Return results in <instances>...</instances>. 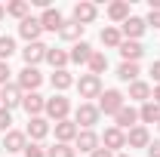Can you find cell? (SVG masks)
I'll return each mask as SVG.
<instances>
[{"label": "cell", "mask_w": 160, "mask_h": 157, "mask_svg": "<svg viewBox=\"0 0 160 157\" xmlns=\"http://www.w3.org/2000/svg\"><path fill=\"white\" fill-rule=\"evenodd\" d=\"M123 105H126V102H123V93H120V89H105L99 96V105H96V108H99V114H117Z\"/></svg>", "instance_id": "6da1fadb"}, {"label": "cell", "mask_w": 160, "mask_h": 157, "mask_svg": "<svg viewBox=\"0 0 160 157\" xmlns=\"http://www.w3.org/2000/svg\"><path fill=\"white\" fill-rule=\"evenodd\" d=\"M43 83V74H40L37 68H22L19 71V80H16V86H19L22 93H37V86Z\"/></svg>", "instance_id": "7a4b0ae2"}, {"label": "cell", "mask_w": 160, "mask_h": 157, "mask_svg": "<svg viewBox=\"0 0 160 157\" xmlns=\"http://www.w3.org/2000/svg\"><path fill=\"white\" fill-rule=\"evenodd\" d=\"M74 123H80L83 129H92V126L99 123V108H96V105H89V102H80L77 114H74Z\"/></svg>", "instance_id": "3957f363"}, {"label": "cell", "mask_w": 160, "mask_h": 157, "mask_svg": "<svg viewBox=\"0 0 160 157\" xmlns=\"http://www.w3.org/2000/svg\"><path fill=\"white\" fill-rule=\"evenodd\" d=\"M68 111H71V102L65 96H52V99H46V114L56 120H68Z\"/></svg>", "instance_id": "277c9868"}, {"label": "cell", "mask_w": 160, "mask_h": 157, "mask_svg": "<svg viewBox=\"0 0 160 157\" xmlns=\"http://www.w3.org/2000/svg\"><path fill=\"white\" fill-rule=\"evenodd\" d=\"M77 89H80V99H99L102 96V80L96 74H83L77 80Z\"/></svg>", "instance_id": "5b68a950"}, {"label": "cell", "mask_w": 160, "mask_h": 157, "mask_svg": "<svg viewBox=\"0 0 160 157\" xmlns=\"http://www.w3.org/2000/svg\"><path fill=\"white\" fill-rule=\"evenodd\" d=\"M102 145H105V151H120V148H126V136H123V129L117 126H108L105 133H102Z\"/></svg>", "instance_id": "8992f818"}, {"label": "cell", "mask_w": 160, "mask_h": 157, "mask_svg": "<svg viewBox=\"0 0 160 157\" xmlns=\"http://www.w3.org/2000/svg\"><path fill=\"white\" fill-rule=\"evenodd\" d=\"M46 49H49V46H46V43H28V46H25V49H22V59H25V65H28V68H37V62H43L46 59Z\"/></svg>", "instance_id": "52a82bcc"}, {"label": "cell", "mask_w": 160, "mask_h": 157, "mask_svg": "<svg viewBox=\"0 0 160 157\" xmlns=\"http://www.w3.org/2000/svg\"><path fill=\"white\" fill-rule=\"evenodd\" d=\"M19 34L28 40V43H37L40 34H43V28H40V19H34V16L22 19V22H19Z\"/></svg>", "instance_id": "ba28073f"}, {"label": "cell", "mask_w": 160, "mask_h": 157, "mask_svg": "<svg viewBox=\"0 0 160 157\" xmlns=\"http://www.w3.org/2000/svg\"><path fill=\"white\" fill-rule=\"evenodd\" d=\"M96 16H99V9H96V3H89V0H80L77 6H74V22L77 25H89V22H96Z\"/></svg>", "instance_id": "9c48e42d"}, {"label": "cell", "mask_w": 160, "mask_h": 157, "mask_svg": "<svg viewBox=\"0 0 160 157\" xmlns=\"http://www.w3.org/2000/svg\"><path fill=\"white\" fill-rule=\"evenodd\" d=\"M22 108L28 111V117H40V111H46V99L40 93H25L22 96Z\"/></svg>", "instance_id": "30bf717a"}, {"label": "cell", "mask_w": 160, "mask_h": 157, "mask_svg": "<svg viewBox=\"0 0 160 157\" xmlns=\"http://www.w3.org/2000/svg\"><path fill=\"white\" fill-rule=\"evenodd\" d=\"M62 25H65L62 13H59V9H52V6H46L43 16H40V28H43V31H62Z\"/></svg>", "instance_id": "8fae6325"}, {"label": "cell", "mask_w": 160, "mask_h": 157, "mask_svg": "<svg viewBox=\"0 0 160 157\" xmlns=\"http://www.w3.org/2000/svg\"><path fill=\"white\" fill-rule=\"evenodd\" d=\"M0 105L9 111V108H16V105H22V89L16 86V83H6L3 89H0Z\"/></svg>", "instance_id": "7c38bea8"}, {"label": "cell", "mask_w": 160, "mask_h": 157, "mask_svg": "<svg viewBox=\"0 0 160 157\" xmlns=\"http://www.w3.org/2000/svg\"><path fill=\"white\" fill-rule=\"evenodd\" d=\"M114 120H117V123H114L117 129H132V126H136V120H139V111H136V108H129V105H123L117 114H114Z\"/></svg>", "instance_id": "4fadbf2b"}, {"label": "cell", "mask_w": 160, "mask_h": 157, "mask_svg": "<svg viewBox=\"0 0 160 157\" xmlns=\"http://www.w3.org/2000/svg\"><path fill=\"white\" fill-rule=\"evenodd\" d=\"M77 133H80V126H77V123H71V120H59V123H56V139H59L62 145L74 142Z\"/></svg>", "instance_id": "5bb4252c"}, {"label": "cell", "mask_w": 160, "mask_h": 157, "mask_svg": "<svg viewBox=\"0 0 160 157\" xmlns=\"http://www.w3.org/2000/svg\"><path fill=\"white\" fill-rule=\"evenodd\" d=\"M120 56H123V62H139L145 56V46L139 40H123L120 43Z\"/></svg>", "instance_id": "9a60e30c"}, {"label": "cell", "mask_w": 160, "mask_h": 157, "mask_svg": "<svg viewBox=\"0 0 160 157\" xmlns=\"http://www.w3.org/2000/svg\"><path fill=\"white\" fill-rule=\"evenodd\" d=\"M25 133H16V129H9V133H6V139H3V148H6V151H9V154H19V151H25V148H28V142H25Z\"/></svg>", "instance_id": "2e32d148"}, {"label": "cell", "mask_w": 160, "mask_h": 157, "mask_svg": "<svg viewBox=\"0 0 160 157\" xmlns=\"http://www.w3.org/2000/svg\"><path fill=\"white\" fill-rule=\"evenodd\" d=\"M145 19H139V16H129V19L123 22V34H126V40H139L142 34H145Z\"/></svg>", "instance_id": "e0dca14e"}, {"label": "cell", "mask_w": 160, "mask_h": 157, "mask_svg": "<svg viewBox=\"0 0 160 157\" xmlns=\"http://www.w3.org/2000/svg\"><path fill=\"white\" fill-rule=\"evenodd\" d=\"M74 142H77V148H80V151H89V154H92V151L99 148V142H102V139L96 136L92 129H80V133H77V139H74Z\"/></svg>", "instance_id": "ac0fdd59"}, {"label": "cell", "mask_w": 160, "mask_h": 157, "mask_svg": "<svg viewBox=\"0 0 160 157\" xmlns=\"http://www.w3.org/2000/svg\"><path fill=\"white\" fill-rule=\"evenodd\" d=\"M126 145H129V148H148V145H151L148 129H145V126H132L129 136H126Z\"/></svg>", "instance_id": "d6986e66"}, {"label": "cell", "mask_w": 160, "mask_h": 157, "mask_svg": "<svg viewBox=\"0 0 160 157\" xmlns=\"http://www.w3.org/2000/svg\"><path fill=\"white\" fill-rule=\"evenodd\" d=\"M92 53H96V49H92L89 43H83V40H80V43H74V49H71L68 56H71V62H77V65H89Z\"/></svg>", "instance_id": "ffe728a7"}, {"label": "cell", "mask_w": 160, "mask_h": 157, "mask_svg": "<svg viewBox=\"0 0 160 157\" xmlns=\"http://www.w3.org/2000/svg\"><path fill=\"white\" fill-rule=\"evenodd\" d=\"M59 37H62V40H71V43H80V37H83V25H77L74 19L65 22V25H62V31H59Z\"/></svg>", "instance_id": "44dd1931"}, {"label": "cell", "mask_w": 160, "mask_h": 157, "mask_svg": "<svg viewBox=\"0 0 160 157\" xmlns=\"http://www.w3.org/2000/svg\"><path fill=\"white\" fill-rule=\"evenodd\" d=\"M129 99H136V102H151V86L145 83V80H136V83H129Z\"/></svg>", "instance_id": "7402d4cb"}, {"label": "cell", "mask_w": 160, "mask_h": 157, "mask_svg": "<svg viewBox=\"0 0 160 157\" xmlns=\"http://www.w3.org/2000/svg\"><path fill=\"white\" fill-rule=\"evenodd\" d=\"M46 62H49V65H52L56 71H62V68H65V65L71 62V56H68L65 49H56V46H49V49H46Z\"/></svg>", "instance_id": "603a6c76"}, {"label": "cell", "mask_w": 160, "mask_h": 157, "mask_svg": "<svg viewBox=\"0 0 160 157\" xmlns=\"http://www.w3.org/2000/svg\"><path fill=\"white\" fill-rule=\"evenodd\" d=\"M49 133V123L43 117H31V123H28V129H25V136H31V139H43Z\"/></svg>", "instance_id": "cb8c5ba5"}, {"label": "cell", "mask_w": 160, "mask_h": 157, "mask_svg": "<svg viewBox=\"0 0 160 157\" xmlns=\"http://www.w3.org/2000/svg\"><path fill=\"white\" fill-rule=\"evenodd\" d=\"M139 120L142 123H160V105H154V102H145L139 111Z\"/></svg>", "instance_id": "d4e9b609"}, {"label": "cell", "mask_w": 160, "mask_h": 157, "mask_svg": "<svg viewBox=\"0 0 160 157\" xmlns=\"http://www.w3.org/2000/svg\"><path fill=\"white\" fill-rule=\"evenodd\" d=\"M117 77L126 80V83H136V80H139V62H123L117 68Z\"/></svg>", "instance_id": "484cf974"}, {"label": "cell", "mask_w": 160, "mask_h": 157, "mask_svg": "<svg viewBox=\"0 0 160 157\" xmlns=\"http://www.w3.org/2000/svg\"><path fill=\"white\" fill-rule=\"evenodd\" d=\"M108 16H111L114 22H126V19H129V3H126V0L111 3V6H108Z\"/></svg>", "instance_id": "4316f807"}, {"label": "cell", "mask_w": 160, "mask_h": 157, "mask_svg": "<svg viewBox=\"0 0 160 157\" xmlns=\"http://www.w3.org/2000/svg\"><path fill=\"white\" fill-rule=\"evenodd\" d=\"M28 9H31V3H28V0H12V3L6 6V13H9V16H16V19H28Z\"/></svg>", "instance_id": "83f0119b"}, {"label": "cell", "mask_w": 160, "mask_h": 157, "mask_svg": "<svg viewBox=\"0 0 160 157\" xmlns=\"http://www.w3.org/2000/svg\"><path fill=\"white\" fill-rule=\"evenodd\" d=\"M102 43H105V46H117V49H120L123 34H120L117 28H105V31H102Z\"/></svg>", "instance_id": "f1b7e54d"}, {"label": "cell", "mask_w": 160, "mask_h": 157, "mask_svg": "<svg viewBox=\"0 0 160 157\" xmlns=\"http://www.w3.org/2000/svg\"><path fill=\"white\" fill-rule=\"evenodd\" d=\"M89 71L99 77L102 71H108V56L105 53H92V59H89Z\"/></svg>", "instance_id": "f546056e"}, {"label": "cell", "mask_w": 160, "mask_h": 157, "mask_svg": "<svg viewBox=\"0 0 160 157\" xmlns=\"http://www.w3.org/2000/svg\"><path fill=\"white\" fill-rule=\"evenodd\" d=\"M52 86H56V89H68V86H74V77H71V74H68V71H65V68H62V71H56V74H52Z\"/></svg>", "instance_id": "4dcf8cb0"}, {"label": "cell", "mask_w": 160, "mask_h": 157, "mask_svg": "<svg viewBox=\"0 0 160 157\" xmlns=\"http://www.w3.org/2000/svg\"><path fill=\"white\" fill-rule=\"evenodd\" d=\"M12 53H16V40L9 37V34H6V37H0V62H6Z\"/></svg>", "instance_id": "1f68e13d"}, {"label": "cell", "mask_w": 160, "mask_h": 157, "mask_svg": "<svg viewBox=\"0 0 160 157\" xmlns=\"http://www.w3.org/2000/svg\"><path fill=\"white\" fill-rule=\"evenodd\" d=\"M74 151H77V148H71V145H52V148H49V151H46V157H74Z\"/></svg>", "instance_id": "d6a6232c"}, {"label": "cell", "mask_w": 160, "mask_h": 157, "mask_svg": "<svg viewBox=\"0 0 160 157\" xmlns=\"http://www.w3.org/2000/svg\"><path fill=\"white\" fill-rule=\"evenodd\" d=\"M9 126H12V114H9L6 108H0V129H3V133H9Z\"/></svg>", "instance_id": "836d02e7"}, {"label": "cell", "mask_w": 160, "mask_h": 157, "mask_svg": "<svg viewBox=\"0 0 160 157\" xmlns=\"http://www.w3.org/2000/svg\"><path fill=\"white\" fill-rule=\"evenodd\" d=\"M25 157H46V151H43L40 145H34V142H31V145L25 148Z\"/></svg>", "instance_id": "e575fe53"}, {"label": "cell", "mask_w": 160, "mask_h": 157, "mask_svg": "<svg viewBox=\"0 0 160 157\" xmlns=\"http://www.w3.org/2000/svg\"><path fill=\"white\" fill-rule=\"evenodd\" d=\"M9 74H12V71H9V65H6V62H0V86H6V83H9Z\"/></svg>", "instance_id": "d590c367"}, {"label": "cell", "mask_w": 160, "mask_h": 157, "mask_svg": "<svg viewBox=\"0 0 160 157\" xmlns=\"http://www.w3.org/2000/svg\"><path fill=\"white\" fill-rule=\"evenodd\" d=\"M145 25H154V28H160V13H148Z\"/></svg>", "instance_id": "8d00e7d4"}, {"label": "cell", "mask_w": 160, "mask_h": 157, "mask_svg": "<svg viewBox=\"0 0 160 157\" xmlns=\"http://www.w3.org/2000/svg\"><path fill=\"white\" fill-rule=\"evenodd\" d=\"M148 157H160V139H157V142H151V145H148Z\"/></svg>", "instance_id": "74e56055"}, {"label": "cell", "mask_w": 160, "mask_h": 157, "mask_svg": "<svg viewBox=\"0 0 160 157\" xmlns=\"http://www.w3.org/2000/svg\"><path fill=\"white\" fill-rule=\"evenodd\" d=\"M151 77L157 80V86H160V59L154 62V65H151Z\"/></svg>", "instance_id": "f35d334b"}, {"label": "cell", "mask_w": 160, "mask_h": 157, "mask_svg": "<svg viewBox=\"0 0 160 157\" xmlns=\"http://www.w3.org/2000/svg\"><path fill=\"white\" fill-rule=\"evenodd\" d=\"M89 157H114V154H111V151H105V148H96Z\"/></svg>", "instance_id": "ab89813d"}, {"label": "cell", "mask_w": 160, "mask_h": 157, "mask_svg": "<svg viewBox=\"0 0 160 157\" xmlns=\"http://www.w3.org/2000/svg\"><path fill=\"white\" fill-rule=\"evenodd\" d=\"M151 96H154L151 102H154V105H160V86H154V93H151Z\"/></svg>", "instance_id": "60d3db41"}, {"label": "cell", "mask_w": 160, "mask_h": 157, "mask_svg": "<svg viewBox=\"0 0 160 157\" xmlns=\"http://www.w3.org/2000/svg\"><path fill=\"white\" fill-rule=\"evenodd\" d=\"M3 16H6V9H3V6H0V19H3Z\"/></svg>", "instance_id": "b9f144b4"}, {"label": "cell", "mask_w": 160, "mask_h": 157, "mask_svg": "<svg viewBox=\"0 0 160 157\" xmlns=\"http://www.w3.org/2000/svg\"><path fill=\"white\" fill-rule=\"evenodd\" d=\"M117 157H129V154H117Z\"/></svg>", "instance_id": "7bdbcfd3"}]
</instances>
